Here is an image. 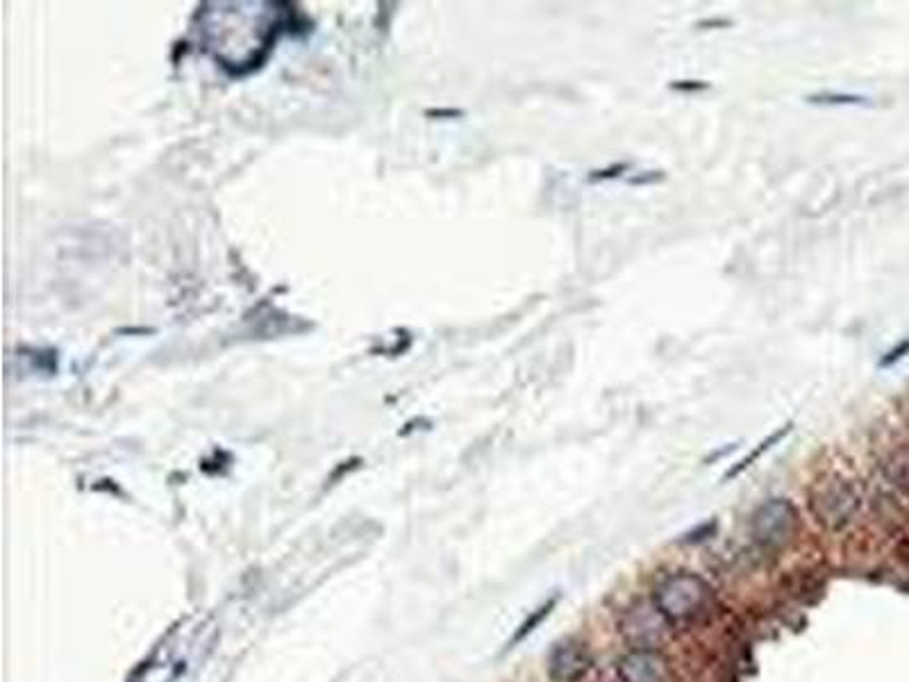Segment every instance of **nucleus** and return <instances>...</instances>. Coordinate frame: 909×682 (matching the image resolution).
<instances>
[{
	"label": "nucleus",
	"instance_id": "1a4fd4ad",
	"mask_svg": "<svg viewBox=\"0 0 909 682\" xmlns=\"http://www.w3.org/2000/svg\"><path fill=\"white\" fill-rule=\"evenodd\" d=\"M805 101L809 105H868L866 96H857V94H832V92H823V94H812Z\"/></svg>",
	"mask_w": 909,
	"mask_h": 682
},
{
	"label": "nucleus",
	"instance_id": "423d86ee",
	"mask_svg": "<svg viewBox=\"0 0 909 682\" xmlns=\"http://www.w3.org/2000/svg\"><path fill=\"white\" fill-rule=\"evenodd\" d=\"M626 635L630 637L635 644H641L639 648H646L650 641L657 639L662 635V623H659L657 614H653L650 609H639V612H632L630 617L626 618Z\"/></svg>",
	"mask_w": 909,
	"mask_h": 682
},
{
	"label": "nucleus",
	"instance_id": "6e6552de",
	"mask_svg": "<svg viewBox=\"0 0 909 682\" xmlns=\"http://www.w3.org/2000/svg\"><path fill=\"white\" fill-rule=\"evenodd\" d=\"M558 603H559V596H553V598L546 600V603L541 605V608H537L535 612H532L530 617H528L526 621L521 623V628H519V630H517V635H514L512 641H509V648H514V646L521 644V641L526 639L528 635H532V632H535L537 628H539L541 623H544L546 618L550 617V612H553V609L558 608Z\"/></svg>",
	"mask_w": 909,
	"mask_h": 682
},
{
	"label": "nucleus",
	"instance_id": "f03ea898",
	"mask_svg": "<svg viewBox=\"0 0 909 682\" xmlns=\"http://www.w3.org/2000/svg\"><path fill=\"white\" fill-rule=\"evenodd\" d=\"M798 528V512L785 499H771L755 509L750 530L755 541L766 550H780L794 539Z\"/></svg>",
	"mask_w": 909,
	"mask_h": 682
},
{
	"label": "nucleus",
	"instance_id": "20e7f679",
	"mask_svg": "<svg viewBox=\"0 0 909 682\" xmlns=\"http://www.w3.org/2000/svg\"><path fill=\"white\" fill-rule=\"evenodd\" d=\"M594 657L587 644L578 639H567L553 648L548 657V676L555 682H578L589 673Z\"/></svg>",
	"mask_w": 909,
	"mask_h": 682
},
{
	"label": "nucleus",
	"instance_id": "9d476101",
	"mask_svg": "<svg viewBox=\"0 0 909 682\" xmlns=\"http://www.w3.org/2000/svg\"><path fill=\"white\" fill-rule=\"evenodd\" d=\"M630 169H632L630 162H617V164L605 166V169L591 171V173L587 175V183L596 184V183H605V180H617V178H621L623 173H627Z\"/></svg>",
	"mask_w": 909,
	"mask_h": 682
},
{
	"label": "nucleus",
	"instance_id": "39448f33",
	"mask_svg": "<svg viewBox=\"0 0 909 682\" xmlns=\"http://www.w3.org/2000/svg\"><path fill=\"white\" fill-rule=\"evenodd\" d=\"M618 673L623 682H664L667 680V664L657 653L648 648H639L627 653L618 662Z\"/></svg>",
	"mask_w": 909,
	"mask_h": 682
},
{
	"label": "nucleus",
	"instance_id": "0eeeda50",
	"mask_svg": "<svg viewBox=\"0 0 909 682\" xmlns=\"http://www.w3.org/2000/svg\"><path fill=\"white\" fill-rule=\"evenodd\" d=\"M791 430H794V423H791V421H789V423H786V426H782V428H777V430H776V432H771V435H768V437H764V440H762V441H759V444H757V446H755V449H753V450H750V453H748V455H746V458H744V460H739V462H736V464H735V467H730V469H727V471H726V476H723V480H730V478H736V476H741V473H744V471H748V469H750V467H753V464H755V462H757V460H759V458H762V455H764V453H766V450H771V449H773V446H777V444H780V441H782V440H785V437H786V435H791Z\"/></svg>",
	"mask_w": 909,
	"mask_h": 682
},
{
	"label": "nucleus",
	"instance_id": "7ed1b4c3",
	"mask_svg": "<svg viewBox=\"0 0 909 682\" xmlns=\"http://www.w3.org/2000/svg\"><path fill=\"white\" fill-rule=\"evenodd\" d=\"M859 508V496L853 485L841 478L825 480L818 485L812 496V509L821 523L827 528H841L853 519Z\"/></svg>",
	"mask_w": 909,
	"mask_h": 682
},
{
	"label": "nucleus",
	"instance_id": "f8f14e48",
	"mask_svg": "<svg viewBox=\"0 0 909 682\" xmlns=\"http://www.w3.org/2000/svg\"><path fill=\"white\" fill-rule=\"evenodd\" d=\"M668 89L677 94H698L707 92L709 83H705V80H673V83H668Z\"/></svg>",
	"mask_w": 909,
	"mask_h": 682
},
{
	"label": "nucleus",
	"instance_id": "4468645a",
	"mask_svg": "<svg viewBox=\"0 0 909 682\" xmlns=\"http://www.w3.org/2000/svg\"><path fill=\"white\" fill-rule=\"evenodd\" d=\"M698 28L700 30H707V28H730V21H727V19H707V21H700Z\"/></svg>",
	"mask_w": 909,
	"mask_h": 682
},
{
	"label": "nucleus",
	"instance_id": "f257e3e1",
	"mask_svg": "<svg viewBox=\"0 0 909 682\" xmlns=\"http://www.w3.org/2000/svg\"><path fill=\"white\" fill-rule=\"evenodd\" d=\"M707 585L689 573H676L657 587L655 605L668 621H689L707 603Z\"/></svg>",
	"mask_w": 909,
	"mask_h": 682
},
{
	"label": "nucleus",
	"instance_id": "9b49d317",
	"mask_svg": "<svg viewBox=\"0 0 909 682\" xmlns=\"http://www.w3.org/2000/svg\"><path fill=\"white\" fill-rule=\"evenodd\" d=\"M907 355H909V337L903 339V341H900V344H895L891 351H886V353L882 355L880 362H877V367L889 369V367H894V364H898L903 358H907Z\"/></svg>",
	"mask_w": 909,
	"mask_h": 682
},
{
	"label": "nucleus",
	"instance_id": "ddd939ff",
	"mask_svg": "<svg viewBox=\"0 0 909 682\" xmlns=\"http://www.w3.org/2000/svg\"><path fill=\"white\" fill-rule=\"evenodd\" d=\"M664 178H667V173H664V171H644V173L632 175V178L627 180V183H630L632 187H646V184L662 183Z\"/></svg>",
	"mask_w": 909,
	"mask_h": 682
}]
</instances>
